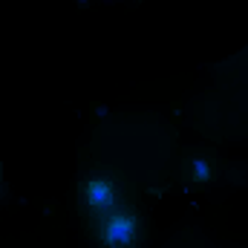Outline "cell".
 <instances>
[{"mask_svg":"<svg viewBox=\"0 0 248 248\" xmlns=\"http://www.w3.org/2000/svg\"><path fill=\"white\" fill-rule=\"evenodd\" d=\"M187 179H196V182H202V179H211V170H208V165H205V162H187Z\"/></svg>","mask_w":248,"mask_h":248,"instance_id":"cell-3","label":"cell"},{"mask_svg":"<svg viewBox=\"0 0 248 248\" xmlns=\"http://www.w3.org/2000/svg\"><path fill=\"white\" fill-rule=\"evenodd\" d=\"M81 202H84V208L90 214L107 217L110 211H116L122 205V187L116 185V179L107 176V173H93L81 185Z\"/></svg>","mask_w":248,"mask_h":248,"instance_id":"cell-2","label":"cell"},{"mask_svg":"<svg viewBox=\"0 0 248 248\" xmlns=\"http://www.w3.org/2000/svg\"><path fill=\"white\" fill-rule=\"evenodd\" d=\"M101 246L104 248H139L141 243V219L136 211L119 205L107 217H101Z\"/></svg>","mask_w":248,"mask_h":248,"instance_id":"cell-1","label":"cell"}]
</instances>
